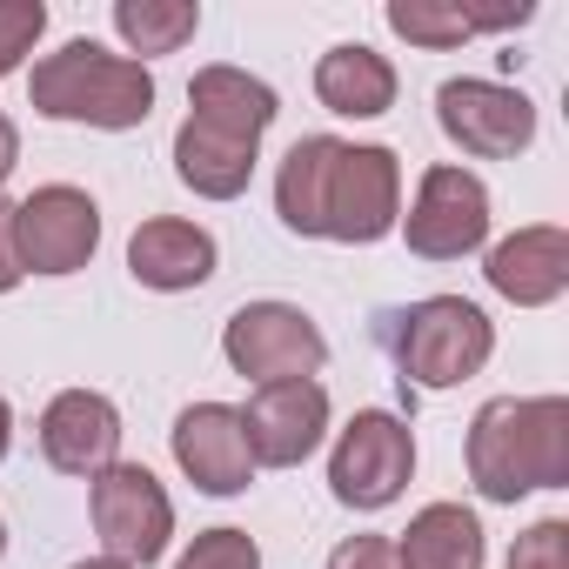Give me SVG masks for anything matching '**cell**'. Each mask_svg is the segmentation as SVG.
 Masks as SVG:
<instances>
[{
	"mask_svg": "<svg viewBox=\"0 0 569 569\" xmlns=\"http://www.w3.org/2000/svg\"><path fill=\"white\" fill-rule=\"evenodd\" d=\"M201 8L194 0H114V34L134 54H181V41H194Z\"/></svg>",
	"mask_w": 569,
	"mask_h": 569,
	"instance_id": "obj_21",
	"label": "cell"
},
{
	"mask_svg": "<svg viewBox=\"0 0 569 569\" xmlns=\"http://www.w3.org/2000/svg\"><path fill=\"white\" fill-rule=\"evenodd\" d=\"M274 114H281L274 88L254 81L248 68H201L188 81V121H201L214 134H234V141H254L261 148V134L274 128Z\"/></svg>",
	"mask_w": 569,
	"mask_h": 569,
	"instance_id": "obj_16",
	"label": "cell"
},
{
	"mask_svg": "<svg viewBox=\"0 0 569 569\" xmlns=\"http://www.w3.org/2000/svg\"><path fill=\"white\" fill-rule=\"evenodd\" d=\"M41 28H48L41 0H0V81L28 61V48L41 41Z\"/></svg>",
	"mask_w": 569,
	"mask_h": 569,
	"instance_id": "obj_23",
	"label": "cell"
},
{
	"mask_svg": "<svg viewBox=\"0 0 569 569\" xmlns=\"http://www.w3.org/2000/svg\"><path fill=\"white\" fill-rule=\"evenodd\" d=\"M221 356L234 376L248 382H309L329 362V336L316 329V316H302L296 302H248L228 316L221 329Z\"/></svg>",
	"mask_w": 569,
	"mask_h": 569,
	"instance_id": "obj_5",
	"label": "cell"
},
{
	"mask_svg": "<svg viewBox=\"0 0 569 569\" xmlns=\"http://www.w3.org/2000/svg\"><path fill=\"white\" fill-rule=\"evenodd\" d=\"M316 101H322L329 114L376 121V114L396 108V68H389L376 48L342 41V48H329V54L316 61Z\"/></svg>",
	"mask_w": 569,
	"mask_h": 569,
	"instance_id": "obj_17",
	"label": "cell"
},
{
	"mask_svg": "<svg viewBox=\"0 0 569 569\" xmlns=\"http://www.w3.org/2000/svg\"><path fill=\"white\" fill-rule=\"evenodd\" d=\"M174 569H261V549L248 529H201Z\"/></svg>",
	"mask_w": 569,
	"mask_h": 569,
	"instance_id": "obj_22",
	"label": "cell"
},
{
	"mask_svg": "<svg viewBox=\"0 0 569 569\" xmlns=\"http://www.w3.org/2000/svg\"><path fill=\"white\" fill-rule=\"evenodd\" d=\"M101 248V208L88 188H34L28 201H14V254L21 274H74L88 268Z\"/></svg>",
	"mask_w": 569,
	"mask_h": 569,
	"instance_id": "obj_8",
	"label": "cell"
},
{
	"mask_svg": "<svg viewBox=\"0 0 569 569\" xmlns=\"http://www.w3.org/2000/svg\"><path fill=\"white\" fill-rule=\"evenodd\" d=\"M88 502H94V536H101V549H108L114 562H128V569H148V562L168 549V536H174V502H168V489H161L141 462H108V469L94 476Z\"/></svg>",
	"mask_w": 569,
	"mask_h": 569,
	"instance_id": "obj_7",
	"label": "cell"
},
{
	"mask_svg": "<svg viewBox=\"0 0 569 569\" xmlns=\"http://www.w3.org/2000/svg\"><path fill=\"white\" fill-rule=\"evenodd\" d=\"M329 569H402V562H396L389 536H349V542H336Z\"/></svg>",
	"mask_w": 569,
	"mask_h": 569,
	"instance_id": "obj_25",
	"label": "cell"
},
{
	"mask_svg": "<svg viewBox=\"0 0 569 569\" xmlns=\"http://www.w3.org/2000/svg\"><path fill=\"white\" fill-rule=\"evenodd\" d=\"M174 462L201 496H241L254 482V456L241 436V409L228 402H194L174 416Z\"/></svg>",
	"mask_w": 569,
	"mask_h": 569,
	"instance_id": "obj_12",
	"label": "cell"
},
{
	"mask_svg": "<svg viewBox=\"0 0 569 569\" xmlns=\"http://www.w3.org/2000/svg\"><path fill=\"white\" fill-rule=\"evenodd\" d=\"M14 161H21V134H14V121H8V114H0V188H8Z\"/></svg>",
	"mask_w": 569,
	"mask_h": 569,
	"instance_id": "obj_27",
	"label": "cell"
},
{
	"mask_svg": "<svg viewBox=\"0 0 569 569\" xmlns=\"http://www.w3.org/2000/svg\"><path fill=\"white\" fill-rule=\"evenodd\" d=\"M482 522L476 509L462 502H429L409 516L402 542H396V562L402 569H482Z\"/></svg>",
	"mask_w": 569,
	"mask_h": 569,
	"instance_id": "obj_18",
	"label": "cell"
},
{
	"mask_svg": "<svg viewBox=\"0 0 569 569\" xmlns=\"http://www.w3.org/2000/svg\"><path fill=\"white\" fill-rule=\"evenodd\" d=\"M509 569H569V522L562 516H542L516 536L509 549Z\"/></svg>",
	"mask_w": 569,
	"mask_h": 569,
	"instance_id": "obj_24",
	"label": "cell"
},
{
	"mask_svg": "<svg viewBox=\"0 0 569 569\" xmlns=\"http://www.w3.org/2000/svg\"><path fill=\"white\" fill-rule=\"evenodd\" d=\"M274 214L296 234L369 248L402 221V161L389 148H356L336 134H302L281 154Z\"/></svg>",
	"mask_w": 569,
	"mask_h": 569,
	"instance_id": "obj_1",
	"label": "cell"
},
{
	"mask_svg": "<svg viewBox=\"0 0 569 569\" xmlns=\"http://www.w3.org/2000/svg\"><path fill=\"white\" fill-rule=\"evenodd\" d=\"M74 569H128V562H114V556H88V562H74Z\"/></svg>",
	"mask_w": 569,
	"mask_h": 569,
	"instance_id": "obj_29",
	"label": "cell"
},
{
	"mask_svg": "<svg viewBox=\"0 0 569 569\" xmlns=\"http://www.w3.org/2000/svg\"><path fill=\"white\" fill-rule=\"evenodd\" d=\"M536 8L516 0V8H496V14H469V8H442V0H389L382 21L409 41V48H462L469 34H489V28H522Z\"/></svg>",
	"mask_w": 569,
	"mask_h": 569,
	"instance_id": "obj_20",
	"label": "cell"
},
{
	"mask_svg": "<svg viewBox=\"0 0 569 569\" xmlns=\"http://www.w3.org/2000/svg\"><path fill=\"white\" fill-rule=\"evenodd\" d=\"M0 556H8V522H0Z\"/></svg>",
	"mask_w": 569,
	"mask_h": 569,
	"instance_id": "obj_30",
	"label": "cell"
},
{
	"mask_svg": "<svg viewBox=\"0 0 569 569\" xmlns=\"http://www.w3.org/2000/svg\"><path fill=\"white\" fill-rule=\"evenodd\" d=\"M469 482L489 502L569 482V402L562 396H496L469 422Z\"/></svg>",
	"mask_w": 569,
	"mask_h": 569,
	"instance_id": "obj_2",
	"label": "cell"
},
{
	"mask_svg": "<svg viewBox=\"0 0 569 569\" xmlns=\"http://www.w3.org/2000/svg\"><path fill=\"white\" fill-rule=\"evenodd\" d=\"M402 234H409V254H422V261L476 254L489 241V188L456 161L429 168L416 188V208L402 214Z\"/></svg>",
	"mask_w": 569,
	"mask_h": 569,
	"instance_id": "obj_9",
	"label": "cell"
},
{
	"mask_svg": "<svg viewBox=\"0 0 569 569\" xmlns=\"http://www.w3.org/2000/svg\"><path fill=\"white\" fill-rule=\"evenodd\" d=\"M28 101L48 121H88V128L128 134L154 114V74L128 54H108L101 41H68L34 61Z\"/></svg>",
	"mask_w": 569,
	"mask_h": 569,
	"instance_id": "obj_3",
	"label": "cell"
},
{
	"mask_svg": "<svg viewBox=\"0 0 569 569\" xmlns=\"http://www.w3.org/2000/svg\"><path fill=\"white\" fill-rule=\"evenodd\" d=\"M254 154H261L254 141L214 134L201 121H181V134H174V174H181V188H194L208 201H234L254 181Z\"/></svg>",
	"mask_w": 569,
	"mask_h": 569,
	"instance_id": "obj_19",
	"label": "cell"
},
{
	"mask_svg": "<svg viewBox=\"0 0 569 569\" xmlns=\"http://www.w3.org/2000/svg\"><path fill=\"white\" fill-rule=\"evenodd\" d=\"M41 456L61 476H101L108 462H121V409L94 389H61L41 409Z\"/></svg>",
	"mask_w": 569,
	"mask_h": 569,
	"instance_id": "obj_13",
	"label": "cell"
},
{
	"mask_svg": "<svg viewBox=\"0 0 569 569\" xmlns=\"http://www.w3.org/2000/svg\"><path fill=\"white\" fill-rule=\"evenodd\" d=\"M329 429V389L309 376V382H268L254 389V402L241 409V436H248V456L261 469H296L316 456Z\"/></svg>",
	"mask_w": 569,
	"mask_h": 569,
	"instance_id": "obj_11",
	"label": "cell"
},
{
	"mask_svg": "<svg viewBox=\"0 0 569 569\" xmlns=\"http://www.w3.org/2000/svg\"><path fill=\"white\" fill-rule=\"evenodd\" d=\"M21 289V254H14V201H0V296Z\"/></svg>",
	"mask_w": 569,
	"mask_h": 569,
	"instance_id": "obj_26",
	"label": "cell"
},
{
	"mask_svg": "<svg viewBox=\"0 0 569 569\" xmlns=\"http://www.w3.org/2000/svg\"><path fill=\"white\" fill-rule=\"evenodd\" d=\"M389 356H396L402 382L456 389V382L482 376V362L496 356V322L462 296H429V302L389 316Z\"/></svg>",
	"mask_w": 569,
	"mask_h": 569,
	"instance_id": "obj_4",
	"label": "cell"
},
{
	"mask_svg": "<svg viewBox=\"0 0 569 569\" xmlns=\"http://www.w3.org/2000/svg\"><path fill=\"white\" fill-rule=\"evenodd\" d=\"M128 274L141 289H161V296H181V289H201L214 274V234L194 228V221H174V214H154L134 228L128 241Z\"/></svg>",
	"mask_w": 569,
	"mask_h": 569,
	"instance_id": "obj_15",
	"label": "cell"
},
{
	"mask_svg": "<svg viewBox=\"0 0 569 569\" xmlns=\"http://www.w3.org/2000/svg\"><path fill=\"white\" fill-rule=\"evenodd\" d=\"M8 442H14V409H8V396H0V456H8Z\"/></svg>",
	"mask_w": 569,
	"mask_h": 569,
	"instance_id": "obj_28",
	"label": "cell"
},
{
	"mask_svg": "<svg viewBox=\"0 0 569 569\" xmlns=\"http://www.w3.org/2000/svg\"><path fill=\"white\" fill-rule=\"evenodd\" d=\"M436 121L462 154H482V161H509V154H522L536 141L529 94H516L502 81H476V74L436 88Z\"/></svg>",
	"mask_w": 569,
	"mask_h": 569,
	"instance_id": "obj_10",
	"label": "cell"
},
{
	"mask_svg": "<svg viewBox=\"0 0 569 569\" xmlns=\"http://www.w3.org/2000/svg\"><path fill=\"white\" fill-rule=\"evenodd\" d=\"M416 476V436L402 416L389 409H362L342 436H336V456H329V489L336 502L349 509H389Z\"/></svg>",
	"mask_w": 569,
	"mask_h": 569,
	"instance_id": "obj_6",
	"label": "cell"
},
{
	"mask_svg": "<svg viewBox=\"0 0 569 569\" xmlns=\"http://www.w3.org/2000/svg\"><path fill=\"white\" fill-rule=\"evenodd\" d=\"M489 289L516 309H549L569 289V234L562 228H516L509 241L489 248Z\"/></svg>",
	"mask_w": 569,
	"mask_h": 569,
	"instance_id": "obj_14",
	"label": "cell"
}]
</instances>
